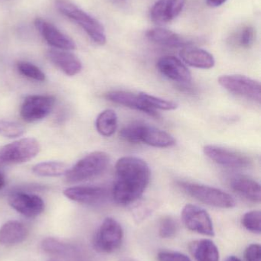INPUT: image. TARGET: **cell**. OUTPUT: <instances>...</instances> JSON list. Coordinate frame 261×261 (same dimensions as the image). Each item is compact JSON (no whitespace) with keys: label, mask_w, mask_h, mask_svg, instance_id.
I'll return each mask as SVG.
<instances>
[{"label":"cell","mask_w":261,"mask_h":261,"mask_svg":"<svg viewBox=\"0 0 261 261\" xmlns=\"http://www.w3.org/2000/svg\"><path fill=\"white\" fill-rule=\"evenodd\" d=\"M112 196L116 203L129 205L141 197L150 180V167L140 158L123 156L116 164Z\"/></svg>","instance_id":"1"},{"label":"cell","mask_w":261,"mask_h":261,"mask_svg":"<svg viewBox=\"0 0 261 261\" xmlns=\"http://www.w3.org/2000/svg\"><path fill=\"white\" fill-rule=\"evenodd\" d=\"M55 6L61 13L81 26L93 42L99 45L106 44L107 36L105 29L97 18L89 15L69 0H56Z\"/></svg>","instance_id":"2"},{"label":"cell","mask_w":261,"mask_h":261,"mask_svg":"<svg viewBox=\"0 0 261 261\" xmlns=\"http://www.w3.org/2000/svg\"><path fill=\"white\" fill-rule=\"evenodd\" d=\"M109 162L110 158L105 152H92L68 169L65 173L67 182L75 184L95 177L107 169Z\"/></svg>","instance_id":"3"},{"label":"cell","mask_w":261,"mask_h":261,"mask_svg":"<svg viewBox=\"0 0 261 261\" xmlns=\"http://www.w3.org/2000/svg\"><path fill=\"white\" fill-rule=\"evenodd\" d=\"M178 186L185 193L206 205L221 208H231L235 206L234 198L219 189L183 181L178 182Z\"/></svg>","instance_id":"4"},{"label":"cell","mask_w":261,"mask_h":261,"mask_svg":"<svg viewBox=\"0 0 261 261\" xmlns=\"http://www.w3.org/2000/svg\"><path fill=\"white\" fill-rule=\"evenodd\" d=\"M41 150L35 138H26L6 144L0 148V167L21 164L33 159Z\"/></svg>","instance_id":"5"},{"label":"cell","mask_w":261,"mask_h":261,"mask_svg":"<svg viewBox=\"0 0 261 261\" xmlns=\"http://www.w3.org/2000/svg\"><path fill=\"white\" fill-rule=\"evenodd\" d=\"M124 231L121 224L113 218L104 219L93 238V247L101 253L114 252L121 247Z\"/></svg>","instance_id":"6"},{"label":"cell","mask_w":261,"mask_h":261,"mask_svg":"<svg viewBox=\"0 0 261 261\" xmlns=\"http://www.w3.org/2000/svg\"><path fill=\"white\" fill-rule=\"evenodd\" d=\"M219 83L225 90L238 96L260 103L261 87L259 81L243 75H223Z\"/></svg>","instance_id":"7"},{"label":"cell","mask_w":261,"mask_h":261,"mask_svg":"<svg viewBox=\"0 0 261 261\" xmlns=\"http://www.w3.org/2000/svg\"><path fill=\"white\" fill-rule=\"evenodd\" d=\"M55 98L49 95H32L25 99L20 115L26 122H35L47 117L54 109Z\"/></svg>","instance_id":"8"},{"label":"cell","mask_w":261,"mask_h":261,"mask_svg":"<svg viewBox=\"0 0 261 261\" xmlns=\"http://www.w3.org/2000/svg\"><path fill=\"white\" fill-rule=\"evenodd\" d=\"M182 220L190 231L198 234L213 237L215 236L212 221L204 208L193 204H188L182 211Z\"/></svg>","instance_id":"9"},{"label":"cell","mask_w":261,"mask_h":261,"mask_svg":"<svg viewBox=\"0 0 261 261\" xmlns=\"http://www.w3.org/2000/svg\"><path fill=\"white\" fill-rule=\"evenodd\" d=\"M204 153L216 164L231 168H245L251 166L252 161L241 152L216 145L204 147Z\"/></svg>","instance_id":"10"},{"label":"cell","mask_w":261,"mask_h":261,"mask_svg":"<svg viewBox=\"0 0 261 261\" xmlns=\"http://www.w3.org/2000/svg\"><path fill=\"white\" fill-rule=\"evenodd\" d=\"M8 201L15 211L28 218L36 217L44 210V201L37 195L16 192L9 195Z\"/></svg>","instance_id":"11"},{"label":"cell","mask_w":261,"mask_h":261,"mask_svg":"<svg viewBox=\"0 0 261 261\" xmlns=\"http://www.w3.org/2000/svg\"><path fill=\"white\" fill-rule=\"evenodd\" d=\"M35 25L49 45L59 50H72L76 49L75 41L58 30L52 23L43 18H37L35 20Z\"/></svg>","instance_id":"12"},{"label":"cell","mask_w":261,"mask_h":261,"mask_svg":"<svg viewBox=\"0 0 261 261\" xmlns=\"http://www.w3.org/2000/svg\"><path fill=\"white\" fill-rule=\"evenodd\" d=\"M186 0H158L150 10V18L157 24L170 22L183 10Z\"/></svg>","instance_id":"13"},{"label":"cell","mask_w":261,"mask_h":261,"mask_svg":"<svg viewBox=\"0 0 261 261\" xmlns=\"http://www.w3.org/2000/svg\"><path fill=\"white\" fill-rule=\"evenodd\" d=\"M157 68L168 79L179 84H188L192 73L186 66L174 56H164L159 59Z\"/></svg>","instance_id":"14"},{"label":"cell","mask_w":261,"mask_h":261,"mask_svg":"<svg viewBox=\"0 0 261 261\" xmlns=\"http://www.w3.org/2000/svg\"><path fill=\"white\" fill-rule=\"evenodd\" d=\"M64 195L70 200L79 203L95 205L101 203L107 198V190L94 186L74 187L64 190Z\"/></svg>","instance_id":"15"},{"label":"cell","mask_w":261,"mask_h":261,"mask_svg":"<svg viewBox=\"0 0 261 261\" xmlns=\"http://www.w3.org/2000/svg\"><path fill=\"white\" fill-rule=\"evenodd\" d=\"M147 38L151 42L158 45L168 47H180L193 46L195 44V40L182 36L173 31L162 28H156L150 29L147 32Z\"/></svg>","instance_id":"16"},{"label":"cell","mask_w":261,"mask_h":261,"mask_svg":"<svg viewBox=\"0 0 261 261\" xmlns=\"http://www.w3.org/2000/svg\"><path fill=\"white\" fill-rule=\"evenodd\" d=\"M105 97L106 99L114 103L124 106L132 110L143 112L153 117H159V114L156 113V110H153L147 106L141 99L139 94L136 95L130 92L117 90V91L109 92L105 95Z\"/></svg>","instance_id":"17"},{"label":"cell","mask_w":261,"mask_h":261,"mask_svg":"<svg viewBox=\"0 0 261 261\" xmlns=\"http://www.w3.org/2000/svg\"><path fill=\"white\" fill-rule=\"evenodd\" d=\"M47 57L51 62L67 76H75L82 70L81 61L67 50L50 49L47 51Z\"/></svg>","instance_id":"18"},{"label":"cell","mask_w":261,"mask_h":261,"mask_svg":"<svg viewBox=\"0 0 261 261\" xmlns=\"http://www.w3.org/2000/svg\"><path fill=\"white\" fill-rule=\"evenodd\" d=\"M179 55L185 64L196 68L211 69L216 64V60L211 53L193 46L183 47Z\"/></svg>","instance_id":"19"},{"label":"cell","mask_w":261,"mask_h":261,"mask_svg":"<svg viewBox=\"0 0 261 261\" xmlns=\"http://www.w3.org/2000/svg\"><path fill=\"white\" fill-rule=\"evenodd\" d=\"M155 147H170L175 145L176 140L168 132L143 123L140 143Z\"/></svg>","instance_id":"20"},{"label":"cell","mask_w":261,"mask_h":261,"mask_svg":"<svg viewBox=\"0 0 261 261\" xmlns=\"http://www.w3.org/2000/svg\"><path fill=\"white\" fill-rule=\"evenodd\" d=\"M26 225L18 221H9L0 228V244L5 246L18 245L28 236Z\"/></svg>","instance_id":"21"},{"label":"cell","mask_w":261,"mask_h":261,"mask_svg":"<svg viewBox=\"0 0 261 261\" xmlns=\"http://www.w3.org/2000/svg\"><path fill=\"white\" fill-rule=\"evenodd\" d=\"M231 187L234 192L248 200L254 202H260V185L254 179L245 176H238L231 180Z\"/></svg>","instance_id":"22"},{"label":"cell","mask_w":261,"mask_h":261,"mask_svg":"<svg viewBox=\"0 0 261 261\" xmlns=\"http://www.w3.org/2000/svg\"><path fill=\"white\" fill-rule=\"evenodd\" d=\"M42 249L46 252L54 255L60 256L73 261H85L81 257V254L73 246L62 243L55 239H44L41 244Z\"/></svg>","instance_id":"23"},{"label":"cell","mask_w":261,"mask_h":261,"mask_svg":"<svg viewBox=\"0 0 261 261\" xmlns=\"http://www.w3.org/2000/svg\"><path fill=\"white\" fill-rule=\"evenodd\" d=\"M189 249L196 261H219V249L212 241H196L190 245Z\"/></svg>","instance_id":"24"},{"label":"cell","mask_w":261,"mask_h":261,"mask_svg":"<svg viewBox=\"0 0 261 261\" xmlns=\"http://www.w3.org/2000/svg\"><path fill=\"white\" fill-rule=\"evenodd\" d=\"M117 116L113 110H104L97 118V130L103 136H112L117 128Z\"/></svg>","instance_id":"25"},{"label":"cell","mask_w":261,"mask_h":261,"mask_svg":"<svg viewBox=\"0 0 261 261\" xmlns=\"http://www.w3.org/2000/svg\"><path fill=\"white\" fill-rule=\"evenodd\" d=\"M68 170L67 164L59 161H46L34 166L32 172L35 175L46 177H56L65 175Z\"/></svg>","instance_id":"26"},{"label":"cell","mask_w":261,"mask_h":261,"mask_svg":"<svg viewBox=\"0 0 261 261\" xmlns=\"http://www.w3.org/2000/svg\"><path fill=\"white\" fill-rule=\"evenodd\" d=\"M139 95L144 102L154 110L157 109V110H165V111H171V110H176L179 107V104L174 101L167 100V99L156 97L145 93H139Z\"/></svg>","instance_id":"27"},{"label":"cell","mask_w":261,"mask_h":261,"mask_svg":"<svg viewBox=\"0 0 261 261\" xmlns=\"http://www.w3.org/2000/svg\"><path fill=\"white\" fill-rule=\"evenodd\" d=\"M255 38V29L253 26L246 25L238 32L235 42L242 48H250L254 44Z\"/></svg>","instance_id":"28"},{"label":"cell","mask_w":261,"mask_h":261,"mask_svg":"<svg viewBox=\"0 0 261 261\" xmlns=\"http://www.w3.org/2000/svg\"><path fill=\"white\" fill-rule=\"evenodd\" d=\"M18 72L23 76L36 81H45V74L37 66L26 61H20L17 64Z\"/></svg>","instance_id":"29"},{"label":"cell","mask_w":261,"mask_h":261,"mask_svg":"<svg viewBox=\"0 0 261 261\" xmlns=\"http://www.w3.org/2000/svg\"><path fill=\"white\" fill-rule=\"evenodd\" d=\"M143 123L133 122L126 125L120 132V136L127 142L139 144L140 143V134Z\"/></svg>","instance_id":"30"},{"label":"cell","mask_w":261,"mask_h":261,"mask_svg":"<svg viewBox=\"0 0 261 261\" xmlns=\"http://www.w3.org/2000/svg\"><path fill=\"white\" fill-rule=\"evenodd\" d=\"M24 127L21 124L10 121L0 120V135L8 138H16L22 136Z\"/></svg>","instance_id":"31"},{"label":"cell","mask_w":261,"mask_h":261,"mask_svg":"<svg viewBox=\"0 0 261 261\" xmlns=\"http://www.w3.org/2000/svg\"><path fill=\"white\" fill-rule=\"evenodd\" d=\"M260 211L248 212L242 218V225L248 231L255 234H260Z\"/></svg>","instance_id":"32"},{"label":"cell","mask_w":261,"mask_h":261,"mask_svg":"<svg viewBox=\"0 0 261 261\" xmlns=\"http://www.w3.org/2000/svg\"><path fill=\"white\" fill-rule=\"evenodd\" d=\"M178 224L173 218L165 216L161 219L159 227V234L162 239H171L178 231Z\"/></svg>","instance_id":"33"},{"label":"cell","mask_w":261,"mask_h":261,"mask_svg":"<svg viewBox=\"0 0 261 261\" xmlns=\"http://www.w3.org/2000/svg\"><path fill=\"white\" fill-rule=\"evenodd\" d=\"M158 261H192L188 256L172 251H162L157 255Z\"/></svg>","instance_id":"34"},{"label":"cell","mask_w":261,"mask_h":261,"mask_svg":"<svg viewBox=\"0 0 261 261\" xmlns=\"http://www.w3.org/2000/svg\"><path fill=\"white\" fill-rule=\"evenodd\" d=\"M245 259L247 261H261V248L260 245L253 244L245 250Z\"/></svg>","instance_id":"35"},{"label":"cell","mask_w":261,"mask_h":261,"mask_svg":"<svg viewBox=\"0 0 261 261\" xmlns=\"http://www.w3.org/2000/svg\"><path fill=\"white\" fill-rule=\"evenodd\" d=\"M226 1L227 0H207V3L211 7H219Z\"/></svg>","instance_id":"36"},{"label":"cell","mask_w":261,"mask_h":261,"mask_svg":"<svg viewBox=\"0 0 261 261\" xmlns=\"http://www.w3.org/2000/svg\"><path fill=\"white\" fill-rule=\"evenodd\" d=\"M5 186V178L3 175L0 173V190Z\"/></svg>","instance_id":"37"},{"label":"cell","mask_w":261,"mask_h":261,"mask_svg":"<svg viewBox=\"0 0 261 261\" xmlns=\"http://www.w3.org/2000/svg\"><path fill=\"white\" fill-rule=\"evenodd\" d=\"M225 261H242L240 259L238 258V257H234V256H231V257H228V258L226 259Z\"/></svg>","instance_id":"38"},{"label":"cell","mask_w":261,"mask_h":261,"mask_svg":"<svg viewBox=\"0 0 261 261\" xmlns=\"http://www.w3.org/2000/svg\"><path fill=\"white\" fill-rule=\"evenodd\" d=\"M109 1L111 2V3H116V4H117V3H123V2L125 1V0H109Z\"/></svg>","instance_id":"39"},{"label":"cell","mask_w":261,"mask_h":261,"mask_svg":"<svg viewBox=\"0 0 261 261\" xmlns=\"http://www.w3.org/2000/svg\"><path fill=\"white\" fill-rule=\"evenodd\" d=\"M49 261H55V260H50Z\"/></svg>","instance_id":"40"},{"label":"cell","mask_w":261,"mask_h":261,"mask_svg":"<svg viewBox=\"0 0 261 261\" xmlns=\"http://www.w3.org/2000/svg\"><path fill=\"white\" fill-rule=\"evenodd\" d=\"M126 261H132V260H126Z\"/></svg>","instance_id":"41"}]
</instances>
